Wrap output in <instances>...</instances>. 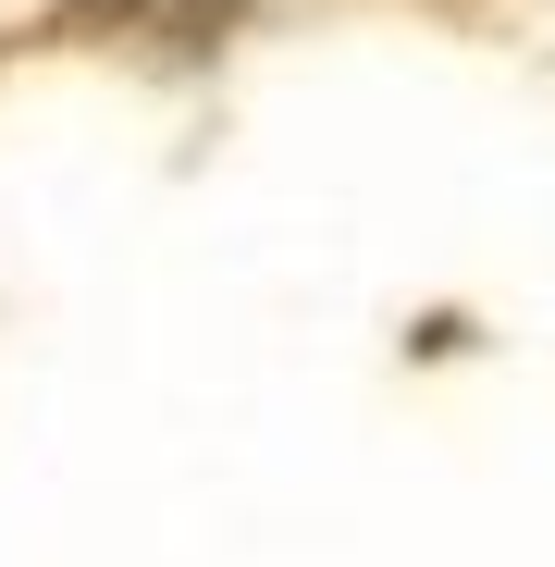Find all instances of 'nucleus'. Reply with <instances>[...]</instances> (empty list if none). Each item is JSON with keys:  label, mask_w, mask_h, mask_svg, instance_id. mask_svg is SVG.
<instances>
[]
</instances>
